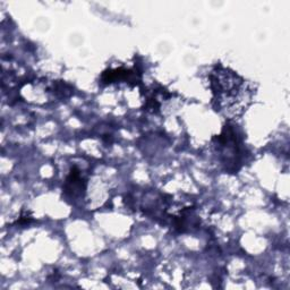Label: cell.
Listing matches in <instances>:
<instances>
[{"instance_id": "cell-2", "label": "cell", "mask_w": 290, "mask_h": 290, "mask_svg": "<svg viewBox=\"0 0 290 290\" xmlns=\"http://www.w3.org/2000/svg\"><path fill=\"white\" fill-rule=\"evenodd\" d=\"M28 214L27 213L26 214L22 213L21 218H19L17 221L15 222V224H16V226H28V224H31L34 221V219H32V217L28 216Z\"/></svg>"}, {"instance_id": "cell-1", "label": "cell", "mask_w": 290, "mask_h": 290, "mask_svg": "<svg viewBox=\"0 0 290 290\" xmlns=\"http://www.w3.org/2000/svg\"><path fill=\"white\" fill-rule=\"evenodd\" d=\"M85 191H86V179L82 176L81 170L74 166L65 181L63 192L69 198H78L84 196Z\"/></svg>"}]
</instances>
